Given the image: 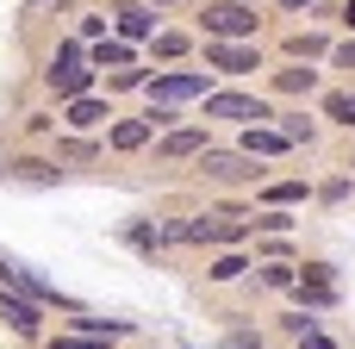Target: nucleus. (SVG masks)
<instances>
[{"mask_svg": "<svg viewBox=\"0 0 355 349\" xmlns=\"http://www.w3.org/2000/svg\"><path fill=\"white\" fill-rule=\"evenodd\" d=\"M200 50H206V69L231 75V81H243V75L262 69V44H200Z\"/></svg>", "mask_w": 355, "mask_h": 349, "instance_id": "obj_5", "label": "nucleus"}, {"mask_svg": "<svg viewBox=\"0 0 355 349\" xmlns=\"http://www.w3.org/2000/svg\"><path fill=\"white\" fill-rule=\"evenodd\" d=\"M144 6H156V12H162V6H181V0H144Z\"/></svg>", "mask_w": 355, "mask_h": 349, "instance_id": "obj_34", "label": "nucleus"}, {"mask_svg": "<svg viewBox=\"0 0 355 349\" xmlns=\"http://www.w3.org/2000/svg\"><path fill=\"white\" fill-rule=\"evenodd\" d=\"M331 69H349V75H355V37H343V44L331 50Z\"/></svg>", "mask_w": 355, "mask_h": 349, "instance_id": "obj_30", "label": "nucleus"}, {"mask_svg": "<svg viewBox=\"0 0 355 349\" xmlns=\"http://www.w3.org/2000/svg\"><path fill=\"white\" fill-rule=\"evenodd\" d=\"M212 349H262V337H256V331H225Z\"/></svg>", "mask_w": 355, "mask_h": 349, "instance_id": "obj_28", "label": "nucleus"}, {"mask_svg": "<svg viewBox=\"0 0 355 349\" xmlns=\"http://www.w3.org/2000/svg\"><path fill=\"white\" fill-rule=\"evenodd\" d=\"M268 293H293L300 287V262H262V275H256Z\"/></svg>", "mask_w": 355, "mask_h": 349, "instance_id": "obj_22", "label": "nucleus"}, {"mask_svg": "<svg viewBox=\"0 0 355 349\" xmlns=\"http://www.w3.org/2000/svg\"><path fill=\"white\" fill-rule=\"evenodd\" d=\"M293 225H300L293 212H256V231H262V237H287Z\"/></svg>", "mask_w": 355, "mask_h": 349, "instance_id": "obj_24", "label": "nucleus"}, {"mask_svg": "<svg viewBox=\"0 0 355 349\" xmlns=\"http://www.w3.org/2000/svg\"><path fill=\"white\" fill-rule=\"evenodd\" d=\"M125 244H131V250H144V256H156V250H168V237H162V225H150V219H137V225H125Z\"/></svg>", "mask_w": 355, "mask_h": 349, "instance_id": "obj_21", "label": "nucleus"}, {"mask_svg": "<svg viewBox=\"0 0 355 349\" xmlns=\"http://www.w3.org/2000/svg\"><path fill=\"white\" fill-rule=\"evenodd\" d=\"M318 112H324V125H337V131H355V87H331V94L318 100Z\"/></svg>", "mask_w": 355, "mask_h": 349, "instance_id": "obj_17", "label": "nucleus"}, {"mask_svg": "<svg viewBox=\"0 0 355 349\" xmlns=\"http://www.w3.org/2000/svg\"><path fill=\"white\" fill-rule=\"evenodd\" d=\"M349 169H355V156H349Z\"/></svg>", "mask_w": 355, "mask_h": 349, "instance_id": "obj_36", "label": "nucleus"}, {"mask_svg": "<svg viewBox=\"0 0 355 349\" xmlns=\"http://www.w3.org/2000/svg\"><path fill=\"white\" fill-rule=\"evenodd\" d=\"M243 275H250V256H243V250H218V256L206 262V281H212V287H231V281H243Z\"/></svg>", "mask_w": 355, "mask_h": 349, "instance_id": "obj_18", "label": "nucleus"}, {"mask_svg": "<svg viewBox=\"0 0 355 349\" xmlns=\"http://www.w3.org/2000/svg\"><path fill=\"white\" fill-rule=\"evenodd\" d=\"M44 349H112L106 337H87V331H62V337H50Z\"/></svg>", "mask_w": 355, "mask_h": 349, "instance_id": "obj_25", "label": "nucleus"}, {"mask_svg": "<svg viewBox=\"0 0 355 349\" xmlns=\"http://www.w3.org/2000/svg\"><path fill=\"white\" fill-rule=\"evenodd\" d=\"M237 150H243L250 162H268V156H287L293 144H287L275 125H250V131H237Z\"/></svg>", "mask_w": 355, "mask_h": 349, "instance_id": "obj_14", "label": "nucleus"}, {"mask_svg": "<svg viewBox=\"0 0 355 349\" xmlns=\"http://www.w3.org/2000/svg\"><path fill=\"white\" fill-rule=\"evenodd\" d=\"M306 200H318V187L300 181V175H287V181H262L256 212H293V206H306Z\"/></svg>", "mask_w": 355, "mask_h": 349, "instance_id": "obj_9", "label": "nucleus"}, {"mask_svg": "<svg viewBox=\"0 0 355 349\" xmlns=\"http://www.w3.org/2000/svg\"><path fill=\"white\" fill-rule=\"evenodd\" d=\"M349 175H331V181H324V187H318V200H324V206H343V200H349Z\"/></svg>", "mask_w": 355, "mask_h": 349, "instance_id": "obj_26", "label": "nucleus"}, {"mask_svg": "<svg viewBox=\"0 0 355 349\" xmlns=\"http://www.w3.org/2000/svg\"><path fill=\"white\" fill-rule=\"evenodd\" d=\"M293 293H300V312H324V306H337V269H331V262H306Z\"/></svg>", "mask_w": 355, "mask_h": 349, "instance_id": "obj_7", "label": "nucleus"}, {"mask_svg": "<svg viewBox=\"0 0 355 349\" xmlns=\"http://www.w3.org/2000/svg\"><path fill=\"white\" fill-rule=\"evenodd\" d=\"M281 331H287V337H312V331H318V318H312V312H287V318H281Z\"/></svg>", "mask_w": 355, "mask_h": 349, "instance_id": "obj_27", "label": "nucleus"}, {"mask_svg": "<svg viewBox=\"0 0 355 349\" xmlns=\"http://www.w3.org/2000/svg\"><path fill=\"white\" fill-rule=\"evenodd\" d=\"M275 131H281V137H287V144H293V150H300V144H306V150H312V144H318V137H324V125H318V119H312V112H306V106H287V112H275Z\"/></svg>", "mask_w": 355, "mask_h": 349, "instance_id": "obj_13", "label": "nucleus"}, {"mask_svg": "<svg viewBox=\"0 0 355 349\" xmlns=\"http://www.w3.org/2000/svg\"><path fill=\"white\" fill-rule=\"evenodd\" d=\"M300 349H337V343H331L324 331H312V337H300Z\"/></svg>", "mask_w": 355, "mask_h": 349, "instance_id": "obj_31", "label": "nucleus"}, {"mask_svg": "<svg viewBox=\"0 0 355 349\" xmlns=\"http://www.w3.org/2000/svg\"><path fill=\"white\" fill-rule=\"evenodd\" d=\"M0 312H6V325H12L19 337H37V331H44V306L25 300V293H12V287H0Z\"/></svg>", "mask_w": 355, "mask_h": 349, "instance_id": "obj_11", "label": "nucleus"}, {"mask_svg": "<svg viewBox=\"0 0 355 349\" xmlns=\"http://www.w3.org/2000/svg\"><path fill=\"white\" fill-rule=\"evenodd\" d=\"M144 94H150V112H181L193 100H212L218 81H212V69H156Z\"/></svg>", "mask_w": 355, "mask_h": 349, "instance_id": "obj_1", "label": "nucleus"}, {"mask_svg": "<svg viewBox=\"0 0 355 349\" xmlns=\"http://www.w3.org/2000/svg\"><path fill=\"white\" fill-rule=\"evenodd\" d=\"M94 156H100L94 137H69V131L56 137V162H94Z\"/></svg>", "mask_w": 355, "mask_h": 349, "instance_id": "obj_23", "label": "nucleus"}, {"mask_svg": "<svg viewBox=\"0 0 355 349\" xmlns=\"http://www.w3.org/2000/svg\"><path fill=\"white\" fill-rule=\"evenodd\" d=\"M237 6H262V0H237Z\"/></svg>", "mask_w": 355, "mask_h": 349, "instance_id": "obj_35", "label": "nucleus"}, {"mask_svg": "<svg viewBox=\"0 0 355 349\" xmlns=\"http://www.w3.org/2000/svg\"><path fill=\"white\" fill-rule=\"evenodd\" d=\"M262 19L256 6H237V0H206L200 6V37L206 44H256Z\"/></svg>", "mask_w": 355, "mask_h": 349, "instance_id": "obj_2", "label": "nucleus"}, {"mask_svg": "<svg viewBox=\"0 0 355 349\" xmlns=\"http://www.w3.org/2000/svg\"><path fill=\"white\" fill-rule=\"evenodd\" d=\"M343 25H349V37H355V0H343Z\"/></svg>", "mask_w": 355, "mask_h": 349, "instance_id": "obj_33", "label": "nucleus"}, {"mask_svg": "<svg viewBox=\"0 0 355 349\" xmlns=\"http://www.w3.org/2000/svg\"><path fill=\"white\" fill-rule=\"evenodd\" d=\"M87 62H94V75H100V69L125 75V69H137V44H125V37H100V44H87Z\"/></svg>", "mask_w": 355, "mask_h": 349, "instance_id": "obj_12", "label": "nucleus"}, {"mask_svg": "<svg viewBox=\"0 0 355 349\" xmlns=\"http://www.w3.org/2000/svg\"><path fill=\"white\" fill-rule=\"evenodd\" d=\"M281 50H287V62H331V50H337V44H331L324 31H287V44H281Z\"/></svg>", "mask_w": 355, "mask_h": 349, "instance_id": "obj_15", "label": "nucleus"}, {"mask_svg": "<svg viewBox=\"0 0 355 349\" xmlns=\"http://www.w3.org/2000/svg\"><path fill=\"white\" fill-rule=\"evenodd\" d=\"M187 50H193V37H187V31H175V25H162V31L150 37V56H156V62H181Z\"/></svg>", "mask_w": 355, "mask_h": 349, "instance_id": "obj_19", "label": "nucleus"}, {"mask_svg": "<svg viewBox=\"0 0 355 349\" xmlns=\"http://www.w3.org/2000/svg\"><path fill=\"white\" fill-rule=\"evenodd\" d=\"M206 150H212V131L206 125H175V131L156 137V162H200Z\"/></svg>", "mask_w": 355, "mask_h": 349, "instance_id": "obj_6", "label": "nucleus"}, {"mask_svg": "<svg viewBox=\"0 0 355 349\" xmlns=\"http://www.w3.org/2000/svg\"><path fill=\"white\" fill-rule=\"evenodd\" d=\"M6 175H12V181H31V187H56V181H62V162H44V156H19V162H6Z\"/></svg>", "mask_w": 355, "mask_h": 349, "instance_id": "obj_16", "label": "nucleus"}, {"mask_svg": "<svg viewBox=\"0 0 355 349\" xmlns=\"http://www.w3.org/2000/svg\"><path fill=\"white\" fill-rule=\"evenodd\" d=\"M200 112H206V125L225 119V125H243V131H250V125H275L281 106L262 100V94H250V87H218L212 100H200Z\"/></svg>", "mask_w": 355, "mask_h": 349, "instance_id": "obj_3", "label": "nucleus"}, {"mask_svg": "<svg viewBox=\"0 0 355 349\" xmlns=\"http://www.w3.org/2000/svg\"><path fill=\"white\" fill-rule=\"evenodd\" d=\"M100 37H112V12L87 6V12L75 19V44H100Z\"/></svg>", "mask_w": 355, "mask_h": 349, "instance_id": "obj_20", "label": "nucleus"}, {"mask_svg": "<svg viewBox=\"0 0 355 349\" xmlns=\"http://www.w3.org/2000/svg\"><path fill=\"white\" fill-rule=\"evenodd\" d=\"M268 87H275L281 100H306V94L324 87V69H312V62H281V69H268Z\"/></svg>", "mask_w": 355, "mask_h": 349, "instance_id": "obj_8", "label": "nucleus"}, {"mask_svg": "<svg viewBox=\"0 0 355 349\" xmlns=\"http://www.w3.org/2000/svg\"><path fill=\"white\" fill-rule=\"evenodd\" d=\"M162 31V12L156 6H144V0H119L112 6V37H125V44H137V50H150V37Z\"/></svg>", "mask_w": 355, "mask_h": 349, "instance_id": "obj_4", "label": "nucleus"}, {"mask_svg": "<svg viewBox=\"0 0 355 349\" xmlns=\"http://www.w3.org/2000/svg\"><path fill=\"white\" fill-rule=\"evenodd\" d=\"M318 0H281V12H312Z\"/></svg>", "mask_w": 355, "mask_h": 349, "instance_id": "obj_32", "label": "nucleus"}, {"mask_svg": "<svg viewBox=\"0 0 355 349\" xmlns=\"http://www.w3.org/2000/svg\"><path fill=\"white\" fill-rule=\"evenodd\" d=\"M56 119H62V131H69V137H87V131H100V125L112 119V100H106V94H87V100L62 106Z\"/></svg>", "mask_w": 355, "mask_h": 349, "instance_id": "obj_10", "label": "nucleus"}, {"mask_svg": "<svg viewBox=\"0 0 355 349\" xmlns=\"http://www.w3.org/2000/svg\"><path fill=\"white\" fill-rule=\"evenodd\" d=\"M112 87L119 94H137V87H150V69H125V75H112Z\"/></svg>", "mask_w": 355, "mask_h": 349, "instance_id": "obj_29", "label": "nucleus"}]
</instances>
